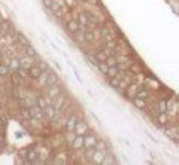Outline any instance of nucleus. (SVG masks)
Returning a JSON list of instances; mask_svg holds the SVG:
<instances>
[{
    "mask_svg": "<svg viewBox=\"0 0 179 165\" xmlns=\"http://www.w3.org/2000/svg\"><path fill=\"white\" fill-rule=\"evenodd\" d=\"M133 104H134L136 107H139V109H145V107H146V100L133 97Z\"/></svg>",
    "mask_w": 179,
    "mask_h": 165,
    "instance_id": "nucleus-13",
    "label": "nucleus"
},
{
    "mask_svg": "<svg viewBox=\"0 0 179 165\" xmlns=\"http://www.w3.org/2000/svg\"><path fill=\"white\" fill-rule=\"evenodd\" d=\"M42 2H43V6L45 8L51 9V6H52V3H54V0H42Z\"/></svg>",
    "mask_w": 179,
    "mask_h": 165,
    "instance_id": "nucleus-37",
    "label": "nucleus"
},
{
    "mask_svg": "<svg viewBox=\"0 0 179 165\" xmlns=\"http://www.w3.org/2000/svg\"><path fill=\"white\" fill-rule=\"evenodd\" d=\"M39 67H41V70H42V71H49V66L46 64L45 61H42V62H41V66H39Z\"/></svg>",
    "mask_w": 179,
    "mask_h": 165,
    "instance_id": "nucleus-36",
    "label": "nucleus"
},
{
    "mask_svg": "<svg viewBox=\"0 0 179 165\" xmlns=\"http://www.w3.org/2000/svg\"><path fill=\"white\" fill-rule=\"evenodd\" d=\"M48 97L49 98H54V97H57L58 94H61V89L58 86H55V85H52V86H48Z\"/></svg>",
    "mask_w": 179,
    "mask_h": 165,
    "instance_id": "nucleus-11",
    "label": "nucleus"
},
{
    "mask_svg": "<svg viewBox=\"0 0 179 165\" xmlns=\"http://www.w3.org/2000/svg\"><path fill=\"white\" fill-rule=\"evenodd\" d=\"M96 58H97L100 62H105L106 58H108V55H106L105 52H97V54H96Z\"/></svg>",
    "mask_w": 179,
    "mask_h": 165,
    "instance_id": "nucleus-32",
    "label": "nucleus"
},
{
    "mask_svg": "<svg viewBox=\"0 0 179 165\" xmlns=\"http://www.w3.org/2000/svg\"><path fill=\"white\" fill-rule=\"evenodd\" d=\"M42 70H41V67H36V66H31L30 69H29V74H30V78L31 79H39L41 76H42Z\"/></svg>",
    "mask_w": 179,
    "mask_h": 165,
    "instance_id": "nucleus-6",
    "label": "nucleus"
},
{
    "mask_svg": "<svg viewBox=\"0 0 179 165\" xmlns=\"http://www.w3.org/2000/svg\"><path fill=\"white\" fill-rule=\"evenodd\" d=\"M0 57H2V49H0Z\"/></svg>",
    "mask_w": 179,
    "mask_h": 165,
    "instance_id": "nucleus-44",
    "label": "nucleus"
},
{
    "mask_svg": "<svg viewBox=\"0 0 179 165\" xmlns=\"http://www.w3.org/2000/svg\"><path fill=\"white\" fill-rule=\"evenodd\" d=\"M31 106H34V103L30 100V98H24L22 100V107H27V109H30Z\"/></svg>",
    "mask_w": 179,
    "mask_h": 165,
    "instance_id": "nucleus-31",
    "label": "nucleus"
},
{
    "mask_svg": "<svg viewBox=\"0 0 179 165\" xmlns=\"http://www.w3.org/2000/svg\"><path fill=\"white\" fill-rule=\"evenodd\" d=\"M85 57H87V60H88L90 62H91V64H93V66H99V64H100V61H99V60L96 58V55H91V54H87Z\"/></svg>",
    "mask_w": 179,
    "mask_h": 165,
    "instance_id": "nucleus-24",
    "label": "nucleus"
},
{
    "mask_svg": "<svg viewBox=\"0 0 179 165\" xmlns=\"http://www.w3.org/2000/svg\"><path fill=\"white\" fill-rule=\"evenodd\" d=\"M84 37H85V42H90V43L96 40L94 33H93V31H90V30H85V31H84Z\"/></svg>",
    "mask_w": 179,
    "mask_h": 165,
    "instance_id": "nucleus-18",
    "label": "nucleus"
},
{
    "mask_svg": "<svg viewBox=\"0 0 179 165\" xmlns=\"http://www.w3.org/2000/svg\"><path fill=\"white\" fill-rule=\"evenodd\" d=\"M105 62H106V64H108L109 67H115V66L118 64V60L115 58L113 55H109V57L106 58V61H105Z\"/></svg>",
    "mask_w": 179,
    "mask_h": 165,
    "instance_id": "nucleus-20",
    "label": "nucleus"
},
{
    "mask_svg": "<svg viewBox=\"0 0 179 165\" xmlns=\"http://www.w3.org/2000/svg\"><path fill=\"white\" fill-rule=\"evenodd\" d=\"M31 62H33V58L30 57V55H25V57H22L21 60H20V67H22V69H30L33 64H31Z\"/></svg>",
    "mask_w": 179,
    "mask_h": 165,
    "instance_id": "nucleus-5",
    "label": "nucleus"
},
{
    "mask_svg": "<svg viewBox=\"0 0 179 165\" xmlns=\"http://www.w3.org/2000/svg\"><path fill=\"white\" fill-rule=\"evenodd\" d=\"M9 74V66L8 64H2L0 66V76H6Z\"/></svg>",
    "mask_w": 179,
    "mask_h": 165,
    "instance_id": "nucleus-29",
    "label": "nucleus"
},
{
    "mask_svg": "<svg viewBox=\"0 0 179 165\" xmlns=\"http://www.w3.org/2000/svg\"><path fill=\"white\" fill-rule=\"evenodd\" d=\"M0 66H2V60H0Z\"/></svg>",
    "mask_w": 179,
    "mask_h": 165,
    "instance_id": "nucleus-45",
    "label": "nucleus"
},
{
    "mask_svg": "<svg viewBox=\"0 0 179 165\" xmlns=\"http://www.w3.org/2000/svg\"><path fill=\"white\" fill-rule=\"evenodd\" d=\"M96 144H97V138L93 134L84 135V146L85 147H96Z\"/></svg>",
    "mask_w": 179,
    "mask_h": 165,
    "instance_id": "nucleus-3",
    "label": "nucleus"
},
{
    "mask_svg": "<svg viewBox=\"0 0 179 165\" xmlns=\"http://www.w3.org/2000/svg\"><path fill=\"white\" fill-rule=\"evenodd\" d=\"M101 37L105 39V42H109V40H113V36L110 34V31L108 30V28H101Z\"/></svg>",
    "mask_w": 179,
    "mask_h": 165,
    "instance_id": "nucleus-17",
    "label": "nucleus"
},
{
    "mask_svg": "<svg viewBox=\"0 0 179 165\" xmlns=\"http://www.w3.org/2000/svg\"><path fill=\"white\" fill-rule=\"evenodd\" d=\"M30 113H31V118H33V119H43V118H45L43 109L39 107L37 104H34V106L30 107Z\"/></svg>",
    "mask_w": 179,
    "mask_h": 165,
    "instance_id": "nucleus-1",
    "label": "nucleus"
},
{
    "mask_svg": "<svg viewBox=\"0 0 179 165\" xmlns=\"http://www.w3.org/2000/svg\"><path fill=\"white\" fill-rule=\"evenodd\" d=\"M72 146H73L75 149H82V147H85V146H84V135H78V134H76V137L73 138V141H72Z\"/></svg>",
    "mask_w": 179,
    "mask_h": 165,
    "instance_id": "nucleus-9",
    "label": "nucleus"
},
{
    "mask_svg": "<svg viewBox=\"0 0 179 165\" xmlns=\"http://www.w3.org/2000/svg\"><path fill=\"white\" fill-rule=\"evenodd\" d=\"M131 71H134V73H137V71H139V67H136V66H133V67H131Z\"/></svg>",
    "mask_w": 179,
    "mask_h": 165,
    "instance_id": "nucleus-42",
    "label": "nucleus"
},
{
    "mask_svg": "<svg viewBox=\"0 0 179 165\" xmlns=\"http://www.w3.org/2000/svg\"><path fill=\"white\" fill-rule=\"evenodd\" d=\"M21 116H22L24 119H27V121L33 119V118H31V113H30V109H27V107H22V110H21Z\"/></svg>",
    "mask_w": 179,
    "mask_h": 165,
    "instance_id": "nucleus-23",
    "label": "nucleus"
},
{
    "mask_svg": "<svg viewBox=\"0 0 179 165\" xmlns=\"http://www.w3.org/2000/svg\"><path fill=\"white\" fill-rule=\"evenodd\" d=\"M17 39L20 40V43H21V45H22L24 48L30 45V43H29V40H27V39H25V37H24V36H22L21 33H18V36H17Z\"/></svg>",
    "mask_w": 179,
    "mask_h": 165,
    "instance_id": "nucleus-26",
    "label": "nucleus"
},
{
    "mask_svg": "<svg viewBox=\"0 0 179 165\" xmlns=\"http://www.w3.org/2000/svg\"><path fill=\"white\" fill-rule=\"evenodd\" d=\"M173 141H175V143H178V144H179V140H178V138H175V140H173Z\"/></svg>",
    "mask_w": 179,
    "mask_h": 165,
    "instance_id": "nucleus-43",
    "label": "nucleus"
},
{
    "mask_svg": "<svg viewBox=\"0 0 179 165\" xmlns=\"http://www.w3.org/2000/svg\"><path fill=\"white\" fill-rule=\"evenodd\" d=\"M0 125H2V121H0Z\"/></svg>",
    "mask_w": 179,
    "mask_h": 165,
    "instance_id": "nucleus-47",
    "label": "nucleus"
},
{
    "mask_svg": "<svg viewBox=\"0 0 179 165\" xmlns=\"http://www.w3.org/2000/svg\"><path fill=\"white\" fill-rule=\"evenodd\" d=\"M115 162H117V161L113 159V156H112V155H105L103 162H101V164H103V165H109V164H115Z\"/></svg>",
    "mask_w": 179,
    "mask_h": 165,
    "instance_id": "nucleus-25",
    "label": "nucleus"
},
{
    "mask_svg": "<svg viewBox=\"0 0 179 165\" xmlns=\"http://www.w3.org/2000/svg\"><path fill=\"white\" fill-rule=\"evenodd\" d=\"M15 71L21 76V79H25V78H29V76H30V74H29V70H27V69H22V67H18Z\"/></svg>",
    "mask_w": 179,
    "mask_h": 165,
    "instance_id": "nucleus-22",
    "label": "nucleus"
},
{
    "mask_svg": "<svg viewBox=\"0 0 179 165\" xmlns=\"http://www.w3.org/2000/svg\"><path fill=\"white\" fill-rule=\"evenodd\" d=\"M88 131V125L84 122V121H78L76 122V126H75V132L78 135H82V134H87Z\"/></svg>",
    "mask_w": 179,
    "mask_h": 165,
    "instance_id": "nucleus-4",
    "label": "nucleus"
},
{
    "mask_svg": "<svg viewBox=\"0 0 179 165\" xmlns=\"http://www.w3.org/2000/svg\"><path fill=\"white\" fill-rule=\"evenodd\" d=\"M52 106H54L57 110L63 109V106H64V98H63V95H61V94H58L57 97H54V98H52Z\"/></svg>",
    "mask_w": 179,
    "mask_h": 165,
    "instance_id": "nucleus-7",
    "label": "nucleus"
},
{
    "mask_svg": "<svg viewBox=\"0 0 179 165\" xmlns=\"http://www.w3.org/2000/svg\"><path fill=\"white\" fill-rule=\"evenodd\" d=\"M81 2H87V0H81Z\"/></svg>",
    "mask_w": 179,
    "mask_h": 165,
    "instance_id": "nucleus-46",
    "label": "nucleus"
},
{
    "mask_svg": "<svg viewBox=\"0 0 179 165\" xmlns=\"http://www.w3.org/2000/svg\"><path fill=\"white\" fill-rule=\"evenodd\" d=\"M120 82H121L120 76H115V78H110V85H112V86H115V88H118V86H120Z\"/></svg>",
    "mask_w": 179,
    "mask_h": 165,
    "instance_id": "nucleus-30",
    "label": "nucleus"
},
{
    "mask_svg": "<svg viewBox=\"0 0 179 165\" xmlns=\"http://www.w3.org/2000/svg\"><path fill=\"white\" fill-rule=\"evenodd\" d=\"M67 30L72 31V33H76V31H79V22L78 21H75V19H70L67 22Z\"/></svg>",
    "mask_w": 179,
    "mask_h": 165,
    "instance_id": "nucleus-12",
    "label": "nucleus"
},
{
    "mask_svg": "<svg viewBox=\"0 0 179 165\" xmlns=\"http://www.w3.org/2000/svg\"><path fill=\"white\" fill-rule=\"evenodd\" d=\"M45 73H46V74H45V85H46V86H52V85H55L57 80H58L57 74H55L54 71H45Z\"/></svg>",
    "mask_w": 179,
    "mask_h": 165,
    "instance_id": "nucleus-2",
    "label": "nucleus"
},
{
    "mask_svg": "<svg viewBox=\"0 0 179 165\" xmlns=\"http://www.w3.org/2000/svg\"><path fill=\"white\" fill-rule=\"evenodd\" d=\"M36 104L39 106V107H42V109H45V107H46V103H45V100H43V98H39Z\"/></svg>",
    "mask_w": 179,
    "mask_h": 165,
    "instance_id": "nucleus-38",
    "label": "nucleus"
},
{
    "mask_svg": "<svg viewBox=\"0 0 179 165\" xmlns=\"http://www.w3.org/2000/svg\"><path fill=\"white\" fill-rule=\"evenodd\" d=\"M24 49H25V54H27V55H30L31 58H34V57H36V51H34V49H33L30 45H29V46H25Z\"/></svg>",
    "mask_w": 179,
    "mask_h": 165,
    "instance_id": "nucleus-28",
    "label": "nucleus"
},
{
    "mask_svg": "<svg viewBox=\"0 0 179 165\" xmlns=\"http://www.w3.org/2000/svg\"><path fill=\"white\" fill-rule=\"evenodd\" d=\"M97 67H99V70H100L101 73H108V70H109V66L106 64V62H100Z\"/></svg>",
    "mask_w": 179,
    "mask_h": 165,
    "instance_id": "nucleus-33",
    "label": "nucleus"
},
{
    "mask_svg": "<svg viewBox=\"0 0 179 165\" xmlns=\"http://www.w3.org/2000/svg\"><path fill=\"white\" fill-rule=\"evenodd\" d=\"M54 2H55L58 6H66V2H64V0H54Z\"/></svg>",
    "mask_w": 179,
    "mask_h": 165,
    "instance_id": "nucleus-39",
    "label": "nucleus"
},
{
    "mask_svg": "<svg viewBox=\"0 0 179 165\" xmlns=\"http://www.w3.org/2000/svg\"><path fill=\"white\" fill-rule=\"evenodd\" d=\"M49 45H51V48H52L54 51H60V49H58V46H57V45H54L52 42H49Z\"/></svg>",
    "mask_w": 179,
    "mask_h": 165,
    "instance_id": "nucleus-41",
    "label": "nucleus"
},
{
    "mask_svg": "<svg viewBox=\"0 0 179 165\" xmlns=\"http://www.w3.org/2000/svg\"><path fill=\"white\" fill-rule=\"evenodd\" d=\"M160 123H166L167 122V115H166V112H163V113H160V116H158V119H157Z\"/></svg>",
    "mask_w": 179,
    "mask_h": 165,
    "instance_id": "nucleus-34",
    "label": "nucleus"
},
{
    "mask_svg": "<svg viewBox=\"0 0 179 165\" xmlns=\"http://www.w3.org/2000/svg\"><path fill=\"white\" fill-rule=\"evenodd\" d=\"M76 122H78V119H76V116H70L67 121H66V130L69 132L75 131V126H76Z\"/></svg>",
    "mask_w": 179,
    "mask_h": 165,
    "instance_id": "nucleus-10",
    "label": "nucleus"
},
{
    "mask_svg": "<svg viewBox=\"0 0 179 165\" xmlns=\"http://www.w3.org/2000/svg\"><path fill=\"white\" fill-rule=\"evenodd\" d=\"M10 80H12V85H14V86H20V83H21V76L15 71V73L10 74Z\"/></svg>",
    "mask_w": 179,
    "mask_h": 165,
    "instance_id": "nucleus-16",
    "label": "nucleus"
},
{
    "mask_svg": "<svg viewBox=\"0 0 179 165\" xmlns=\"http://www.w3.org/2000/svg\"><path fill=\"white\" fill-rule=\"evenodd\" d=\"M118 88H121V89H125V88H127V83H125L124 80H121V82H120V86H118Z\"/></svg>",
    "mask_w": 179,
    "mask_h": 165,
    "instance_id": "nucleus-40",
    "label": "nucleus"
},
{
    "mask_svg": "<svg viewBox=\"0 0 179 165\" xmlns=\"http://www.w3.org/2000/svg\"><path fill=\"white\" fill-rule=\"evenodd\" d=\"M37 158H39V156H37V152H36V150H30V149H29V152H27V159L30 161V164H33Z\"/></svg>",
    "mask_w": 179,
    "mask_h": 165,
    "instance_id": "nucleus-19",
    "label": "nucleus"
},
{
    "mask_svg": "<svg viewBox=\"0 0 179 165\" xmlns=\"http://www.w3.org/2000/svg\"><path fill=\"white\" fill-rule=\"evenodd\" d=\"M43 112H45V116L46 118H49V119H54L55 116H57V109L54 107V106H46L45 109H43Z\"/></svg>",
    "mask_w": 179,
    "mask_h": 165,
    "instance_id": "nucleus-8",
    "label": "nucleus"
},
{
    "mask_svg": "<svg viewBox=\"0 0 179 165\" xmlns=\"http://www.w3.org/2000/svg\"><path fill=\"white\" fill-rule=\"evenodd\" d=\"M105 152H101V150H97V152H94V155H93V158H94V162L96 164H101L103 162V158H105Z\"/></svg>",
    "mask_w": 179,
    "mask_h": 165,
    "instance_id": "nucleus-15",
    "label": "nucleus"
},
{
    "mask_svg": "<svg viewBox=\"0 0 179 165\" xmlns=\"http://www.w3.org/2000/svg\"><path fill=\"white\" fill-rule=\"evenodd\" d=\"M134 97H137V98H143V100H148L149 98V91L148 89H145V88H140V89H137V92H136V95Z\"/></svg>",
    "mask_w": 179,
    "mask_h": 165,
    "instance_id": "nucleus-14",
    "label": "nucleus"
},
{
    "mask_svg": "<svg viewBox=\"0 0 179 165\" xmlns=\"http://www.w3.org/2000/svg\"><path fill=\"white\" fill-rule=\"evenodd\" d=\"M158 109H160V113H163V112H166L167 110V103L163 100V101H160V104H158Z\"/></svg>",
    "mask_w": 179,
    "mask_h": 165,
    "instance_id": "nucleus-35",
    "label": "nucleus"
},
{
    "mask_svg": "<svg viewBox=\"0 0 179 165\" xmlns=\"http://www.w3.org/2000/svg\"><path fill=\"white\" fill-rule=\"evenodd\" d=\"M79 24H81V25H85V27H87V25L90 24L87 14H81V15H79Z\"/></svg>",
    "mask_w": 179,
    "mask_h": 165,
    "instance_id": "nucleus-27",
    "label": "nucleus"
},
{
    "mask_svg": "<svg viewBox=\"0 0 179 165\" xmlns=\"http://www.w3.org/2000/svg\"><path fill=\"white\" fill-rule=\"evenodd\" d=\"M109 78H115V76H118L120 74V69L115 66V67H109V70H108V73H106Z\"/></svg>",
    "mask_w": 179,
    "mask_h": 165,
    "instance_id": "nucleus-21",
    "label": "nucleus"
}]
</instances>
